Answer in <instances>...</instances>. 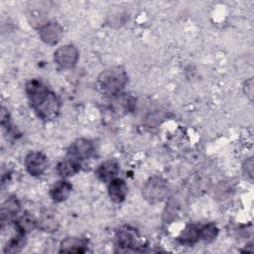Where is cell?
Segmentation results:
<instances>
[{"mask_svg": "<svg viewBox=\"0 0 254 254\" xmlns=\"http://www.w3.org/2000/svg\"><path fill=\"white\" fill-rule=\"evenodd\" d=\"M26 93L32 108L43 120H52L57 117L61 103L56 94L42 81L32 79L26 84Z\"/></svg>", "mask_w": 254, "mask_h": 254, "instance_id": "6da1fadb", "label": "cell"}, {"mask_svg": "<svg viewBox=\"0 0 254 254\" xmlns=\"http://www.w3.org/2000/svg\"><path fill=\"white\" fill-rule=\"evenodd\" d=\"M128 82L126 71L121 66H112L103 70L97 78L98 88L101 93L116 96L121 93Z\"/></svg>", "mask_w": 254, "mask_h": 254, "instance_id": "7a4b0ae2", "label": "cell"}, {"mask_svg": "<svg viewBox=\"0 0 254 254\" xmlns=\"http://www.w3.org/2000/svg\"><path fill=\"white\" fill-rule=\"evenodd\" d=\"M169 192L168 182L162 177L150 178L143 187V196L150 203H157L166 198Z\"/></svg>", "mask_w": 254, "mask_h": 254, "instance_id": "3957f363", "label": "cell"}, {"mask_svg": "<svg viewBox=\"0 0 254 254\" xmlns=\"http://www.w3.org/2000/svg\"><path fill=\"white\" fill-rule=\"evenodd\" d=\"M79 58V53L73 45H64L60 47L54 54L56 64L64 69H69L75 66Z\"/></svg>", "mask_w": 254, "mask_h": 254, "instance_id": "277c9868", "label": "cell"}, {"mask_svg": "<svg viewBox=\"0 0 254 254\" xmlns=\"http://www.w3.org/2000/svg\"><path fill=\"white\" fill-rule=\"evenodd\" d=\"M138 234L135 229L124 226L117 230L115 234L116 246L119 248V251L127 252L131 250H136L138 246Z\"/></svg>", "mask_w": 254, "mask_h": 254, "instance_id": "5b68a950", "label": "cell"}, {"mask_svg": "<svg viewBox=\"0 0 254 254\" xmlns=\"http://www.w3.org/2000/svg\"><path fill=\"white\" fill-rule=\"evenodd\" d=\"M25 167L31 176H41L48 167L47 157L42 152H30L25 158Z\"/></svg>", "mask_w": 254, "mask_h": 254, "instance_id": "8992f818", "label": "cell"}, {"mask_svg": "<svg viewBox=\"0 0 254 254\" xmlns=\"http://www.w3.org/2000/svg\"><path fill=\"white\" fill-rule=\"evenodd\" d=\"M93 153V144L91 141L80 138L74 141L67 152V156L77 161L88 159Z\"/></svg>", "mask_w": 254, "mask_h": 254, "instance_id": "52a82bcc", "label": "cell"}, {"mask_svg": "<svg viewBox=\"0 0 254 254\" xmlns=\"http://www.w3.org/2000/svg\"><path fill=\"white\" fill-rule=\"evenodd\" d=\"M64 30L60 24L57 22H48L41 26L40 28V38L48 45L57 44L62 38Z\"/></svg>", "mask_w": 254, "mask_h": 254, "instance_id": "ba28073f", "label": "cell"}, {"mask_svg": "<svg viewBox=\"0 0 254 254\" xmlns=\"http://www.w3.org/2000/svg\"><path fill=\"white\" fill-rule=\"evenodd\" d=\"M21 210V203L20 201L14 197H9L1 207V227H3L7 222L13 220L17 214Z\"/></svg>", "mask_w": 254, "mask_h": 254, "instance_id": "9c48e42d", "label": "cell"}, {"mask_svg": "<svg viewBox=\"0 0 254 254\" xmlns=\"http://www.w3.org/2000/svg\"><path fill=\"white\" fill-rule=\"evenodd\" d=\"M127 191L128 188L126 183L119 178H114L108 184V195L115 203L122 202L127 195Z\"/></svg>", "mask_w": 254, "mask_h": 254, "instance_id": "30bf717a", "label": "cell"}, {"mask_svg": "<svg viewBox=\"0 0 254 254\" xmlns=\"http://www.w3.org/2000/svg\"><path fill=\"white\" fill-rule=\"evenodd\" d=\"M87 250V243L78 237H66L60 244V252L64 253H84Z\"/></svg>", "mask_w": 254, "mask_h": 254, "instance_id": "8fae6325", "label": "cell"}, {"mask_svg": "<svg viewBox=\"0 0 254 254\" xmlns=\"http://www.w3.org/2000/svg\"><path fill=\"white\" fill-rule=\"evenodd\" d=\"M119 172V165L114 160H108L103 162L98 166L96 169V176L97 178L102 182H110L114 178H116V175Z\"/></svg>", "mask_w": 254, "mask_h": 254, "instance_id": "7c38bea8", "label": "cell"}, {"mask_svg": "<svg viewBox=\"0 0 254 254\" xmlns=\"http://www.w3.org/2000/svg\"><path fill=\"white\" fill-rule=\"evenodd\" d=\"M79 161L67 156L66 159L61 161L57 166V172L61 177L66 178L75 175L80 170Z\"/></svg>", "mask_w": 254, "mask_h": 254, "instance_id": "4fadbf2b", "label": "cell"}, {"mask_svg": "<svg viewBox=\"0 0 254 254\" xmlns=\"http://www.w3.org/2000/svg\"><path fill=\"white\" fill-rule=\"evenodd\" d=\"M71 185L69 182L67 181H59L57 182L51 189V196L52 198L57 201V202H62L64 200H65L70 192H71Z\"/></svg>", "mask_w": 254, "mask_h": 254, "instance_id": "5bb4252c", "label": "cell"}, {"mask_svg": "<svg viewBox=\"0 0 254 254\" xmlns=\"http://www.w3.org/2000/svg\"><path fill=\"white\" fill-rule=\"evenodd\" d=\"M200 238L199 228L194 224H189L184 228V230L180 233L178 240L182 244L191 245L195 243Z\"/></svg>", "mask_w": 254, "mask_h": 254, "instance_id": "9a60e30c", "label": "cell"}, {"mask_svg": "<svg viewBox=\"0 0 254 254\" xmlns=\"http://www.w3.org/2000/svg\"><path fill=\"white\" fill-rule=\"evenodd\" d=\"M26 233L18 231L17 230V234L12 237L8 243L5 246L4 252L5 253H17L19 252L25 245L26 243V238H25Z\"/></svg>", "mask_w": 254, "mask_h": 254, "instance_id": "2e32d148", "label": "cell"}, {"mask_svg": "<svg viewBox=\"0 0 254 254\" xmlns=\"http://www.w3.org/2000/svg\"><path fill=\"white\" fill-rule=\"evenodd\" d=\"M37 223L38 222L34 219L32 215H30L29 213H25L21 217H19L18 220L15 221V227L18 231L27 233L34 229Z\"/></svg>", "mask_w": 254, "mask_h": 254, "instance_id": "e0dca14e", "label": "cell"}, {"mask_svg": "<svg viewBox=\"0 0 254 254\" xmlns=\"http://www.w3.org/2000/svg\"><path fill=\"white\" fill-rule=\"evenodd\" d=\"M115 99L113 101V106H114V110L121 112V111H131L134 105V101L132 99V97L130 96H123L121 93L114 96Z\"/></svg>", "mask_w": 254, "mask_h": 254, "instance_id": "ac0fdd59", "label": "cell"}, {"mask_svg": "<svg viewBox=\"0 0 254 254\" xmlns=\"http://www.w3.org/2000/svg\"><path fill=\"white\" fill-rule=\"evenodd\" d=\"M218 234V229L214 223H207L199 228V235L205 242H211L216 238Z\"/></svg>", "mask_w": 254, "mask_h": 254, "instance_id": "d6986e66", "label": "cell"}, {"mask_svg": "<svg viewBox=\"0 0 254 254\" xmlns=\"http://www.w3.org/2000/svg\"><path fill=\"white\" fill-rule=\"evenodd\" d=\"M39 227L45 231H54L57 229V222L51 216H44L39 222Z\"/></svg>", "mask_w": 254, "mask_h": 254, "instance_id": "ffe728a7", "label": "cell"}, {"mask_svg": "<svg viewBox=\"0 0 254 254\" xmlns=\"http://www.w3.org/2000/svg\"><path fill=\"white\" fill-rule=\"evenodd\" d=\"M243 173L245 174L246 177H248L250 180L253 178V158H248L243 164Z\"/></svg>", "mask_w": 254, "mask_h": 254, "instance_id": "44dd1931", "label": "cell"}, {"mask_svg": "<svg viewBox=\"0 0 254 254\" xmlns=\"http://www.w3.org/2000/svg\"><path fill=\"white\" fill-rule=\"evenodd\" d=\"M1 125L6 128L8 131L10 129V117H9V113H8V110L2 106L1 108Z\"/></svg>", "mask_w": 254, "mask_h": 254, "instance_id": "7402d4cb", "label": "cell"}, {"mask_svg": "<svg viewBox=\"0 0 254 254\" xmlns=\"http://www.w3.org/2000/svg\"><path fill=\"white\" fill-rule=\"evenodd\" d=\"M244 92L245 94L250 98L252 99V95H253V80L252 78H250L249 80H247L245 83H244Z\"/></svg>", "mask_w": 254, "mask_h": 254, "instance_id": "603a6c76", "label": "cell"}]
</instances>
